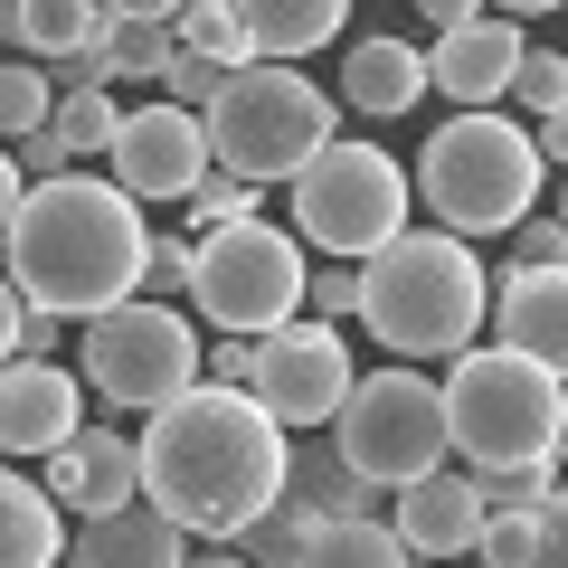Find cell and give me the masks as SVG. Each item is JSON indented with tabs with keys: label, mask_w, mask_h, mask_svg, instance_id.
<instances>
[{
	"label": "cell",
	"mask_w": 568,
	"mask_h": 568,
	"mask_svg": "<svg viewBox=\"0 0 568 568\" xmlns=\"http://www.w3.org/2000/svg\"><path fill=\"white\" fill-rule=\"evenodd\" d=\"M284 465H294V426H275L246 388L219 379L152 407L142 426V503L171 511L190 540H246V521L284 493Z\"/></svg>",
	"instance_id": "1"
},
{
	"label": "cell",
	"mask_w": 568,
	"mask_h": 568,
	"mask_svg": "<svg viewBox=\"0 0 568 568\" xmlns=\"http://www.w3.org/2000/svg\"><path fill=\"white\" fill-rule=\"evenodd\" d=\"M10 265L0 275L20 284L39 313H67V323H95V313L133 304L142 294V256H152V219L123 181H95V171H58V181H29L20 219L0 227Z\"/></svg>",
	"instance_id": "2"
},
{
	"label": "cell",
	"mask_w": 568,
	"mask_h": 568,
	"mask_svg": "<svg viewBox=\"0 0 568 568\" xmlns=\"http://www.w3.org/2000/svg\"><path fill=\"white\" fill-rule=\"evenodd\" d=\"M484 313H493V275L474 265V237H455V227H407L379 256H361V323L398 361L474 351Z\"/></svg>",
	"instance_id": "3"
},
{
	"label": "cell",
	"mask_w": 568,
	"mask_h": 568,
	"mask_svg": "<svg viewBox=\"0 0 568 568\" xmlns=\"http://www.w3.org/2000/svg\"><path fill=\"white\" fill-rule=\"evenodd\" d=\"M540 142H530V123L511 114H446L436 133H426L417 152V200L436 227H455V237H511V227L530 219V200H540Z\"/></svg>",
	"instance_id": "4"
},
{
	"label": "cell",
	"mask_w": 568,
	"mask_h": 568,
	"mask_svg": "<svg viewBox=\"0 0 568 568\" xmlns=\"http://www.w3.org/2000/svg\"><path fill=\"white\" fill-rule=\"evenodd\" d=\"M446 426H455V465L511 474V465H559L568 436V379L521 351H455L446 369Z\"/></svg>",
	"instance_id": "5"
},
{
	"label": "cell",
	"mask_w": 568,
	"mask_h": 568,
	"mask_svg": "<svg viewBox=\"0 0 568 568\" xmlns=\"http://www.w3.org/2000/svg\"><path fill=\"white\" fill-rule=\"evenodd\" d=\"M323 142H342V104L284 58L237 67V77L219 85V104H209V162L237 171V181H256V190L294 181Z\"/></svg>",
	"instance_id": "6"
},
{
	"label": "cell",
	"mask_w": 568,
	"mask_h": 568,
	"mask_svg": "<svg viewBox=\"0 0 568 568\" xmlns=\"http://www.w3.org/2000/svg\"><path fill=\"white\" fill-rule=\"evenodd\" d=\"M407 200H417V181H407L398 162H388L379 142H323L294 181H284V209H294V237L323 246V256L361 265L379 256L388 237H407Z\"/></svg>",
	"instance_id": "7"
},
{
	"label": "cell",
	"mask_w": 568,
	"mask_h": 568,
	"mask_svg": "<svg viewBox=\"0 0 568 568\" xmlns=\"http://www.w3.org/2000/svg\"><path fill=\"white\" fill-rule=\"evenodd\" d=\"M304 284H313L304 237H284V227H265V219H237V227H209L200 237L190 304L219 332H237V342H265V332H284L304 313Z\"/></svg>",
	"instance_id": "8"
},
{
	"label": "cell",
	"mask_w": 568,
	"mask_h": 568,
	"mask_svg": "<svg viewBox=\"0 0 568 568\" xmlns=\"http://www.w3.org/2000/svg\"><path fill=\"white\" fill-rule=\"evenodd\" d=\"M332 446H342L379 493H398V484H417V474L455 465L446 379H426V369H369V379L342 398V417H332Z\"/></svg>",
	"instance_id": "9"
},
{
	"label": "cell",
	"mask_w": 568,
	"mask_h": 568,
	"mask_svg": "<svg viewBox=\"0 0 568 568\" xmlns=\"http://www.w3.org/2000/svg\"><path fill=\"white\" fill-rule=\"evenodd\" d=\"M77 379L95 388L104 407H133V417H152V407L190 398V388L209 379V351L190 342V323H181L171 304L133 294V304H114V313H95V323H85Z\"/></svg>",
	"instance_id": "10"
},
{
	"label": "cell",
	"mask_w": 568,
	"mask_h": 568,
	"mask_svg": "<svg viewBox=\"0 0 568 568\" xmlns=\"http://www.w3.org/2000/svg\"><path fill=\"white\" fill-rule=\"evenodd\" d=\"M351 388H361L351 342H342V323H323V313H294L284 332H265V342L246 351V398H256L275 426H332Z\"/></svg>",
	"instance_id": "11"
},
{
	"label": "cell",
	"mask_w": 568,
	"mask_h": 568,
	"mask_svg": "<svg viewBox=\"0 0 568 568\" xmlns=\"http://www.w3.org/2000/svg\"><path fill=\"white\" fill-rule=\"evenodd\" d=\"M104 162H114V181L133 190L142 209H152V200L181 209L190 190L219 171V162H209V114L152 95V104H133V114H123V133H114V152H104Z\"/></svg>",
	"instance_id": "12"
},
{
	"label": "cell",
	"mask_w": 568,
	"mask_h": 568,
	"mask_svg": "<svg viewBox=\"0 0 568 568\" xmlns=\"http://www.w3.org/2000/svg\"><path fill=\"white\" fill-rule=\"evenodd\" d=\"M484 521H493V503H484V474L474 465H436V474H417V484L388 493V530H398L417 559H474Z\"/></svg>",
	"instance_id": "13"
},
{
	"label": "cell",
	"mask_w": 568,
	"mask_h": 568,
	"mask_svg": "<svg viewBox=\"0 0 568 568\" xmlns=\"http://www.w3.org/2000/svg\"><path fill=\"white\" fill-rule=\"evenodd\" d=\"M67 436H85V379L58 361H0V455H58Z\"/></svg>",
	"instance_id": "14"
},
{
	"label": "cell",
	"mask_w": 568,
	"mask_h": 568,
	"mask_svg": "<svg viewBox=\"0 0 568 568\" xmlns=\"http://www.w3.org/2000/svg\"><path fill=\"white\" fill-rule=\"evenodd\" d=\"M521 58H530L521 20H503V10H484V20L446 29V39L426 48V77H436V95H446L455 114H484L493 95H511V77H521Z\"/></svg>",
	"instance_id": "15"
},
{
	"label": "cell",
	"mask_w": 568,
	"mask_h": 568,
	"mask_svg": "<svg viewBox=\"0 0 568 568\" xmlns=\"http://www.w3.org/2000/svg\"><path fill=\"white\" fill-rule=\"evenodd\" d=\"M493 342L568 379V265H511V275H493Z\"/></svg>",
	"instance_id": "16"
},
{
	"label": "cell",
	"mask_w": 568,
	"mask_h": 568,
	"mask_svg": "<svg viewBox=\"0 0 568 568\" xmlns=\"http://www.w3.org/2000/svg\"><path fill=\"white\" fill-rule=\"evenodd\" d=\"M39 484L58 493V511H85V521H95V511H123V503H142V436H114V426L67 436Z\"/></svg>",
	"instance_id": "17"
},
{
	"label": "cell",
	"mask_w": 568,
	"mask_h": 568,
	"mask_svg": "<svg viewBox=\"0 0 568 568\" xmlns=\"http://www.w3.org/2000/svg\"><path fill=\"white\" fill-rule=\"evenodd\" d=\"M67 568H190V530L152 503H123L67 540Z\"/></svg>",
	"instance_id": "18"
},
{
	"label": "cell",
	"mask_w": 568,
	"mask_h": 568,
	"mask_svg": "<svg viewBox=\"0 0 568 568\" xmlns=\"http://www.w3.org/2000/svg\"><path fill=\"white\" fill-rule=\"evenodd\" d=\"M426 85H436L426 77V48H407V39H351L342 48V104L369 123H398Z\"/></svg>",
	"instance_id": "19"
},
{
	"label": "cell",
	"mask_w": 568,
	"mask_h": 568,
	"mask_svg": "<svg viewBox=\"0 0 568 568\" xmlns=\"http://www.w3.org/2000/svg\"><path fill=\"white\" fill-rule=\"evenodd\" d=\"M284 493H304V503L323 511V521H369V511L388 521V493L369 484V474L351 465V455L332 446V436H294V465H284Z\"/></svg>",
	"instance_id": "20"
},
{
	"label": "cell",
	"mask_w": 568,
	"mask_h": 568,
	"mask_svg": "<svg viewBox=\"0 0 568 568\" xmlns=\"http://www.w3.org/2000/svg\"><path fill=\"white\" fill-rule=\"evenodd\" d=\"M227 10H237L246 58H313L351 20V0H227Z\"/></svg>",
	"instance_id": "21"
},
{
	"label": "cell",
	"mask_w": 568,
	"mask_h": 568,
	"mask_svg": "<svg viewBox=\"0 0 568 568\" xmlns=\"http://www.w3.org/2000/svg\"><path fill=\"white\" fill-rule=\"evenodd\" d=\"M67 559V511L48 484H29L20 465H0V568H58Z\"/></svg>",
	"instance_id": "22"
},
{
	"label": "cell",
	"mask_w": 568,
	"mask_h": 568,
	"mask_svg": "<svg viewBox=\"0 0 568 568\" xmlns=\"http://www.w3.org/2000/svg\"><path fill=\"white\" fill-rule=\"evenodd\" d=\"M284 568H426V559H417V549H407L398 530L379 521V511H369V521H323V530H313V540L294 549Z\"/></svg>",
	"instance_id": "23"
},
{
	"label": "cell",
	"mask_w": 568,
	"mask_h": 568,
	"mask_svg": "<svg viewBox=\"0 0 568 568\" xmlns=\"http://www.w3.org/2000/svg\"><path fill=\"white\" fill-rule=\"evenodd\" d=\"M104 29H114V10L104 0H29L20 10V58H77V48H104Z\"/></svg>",
	"instance_id": "24"
},
{
	"label": "cell",
	"mask_w": 568,
	"mask_h": 568,
	"mask_svg": "<svg viewBox=\"0 0 568 568\" xmlns=\"http://www.w3.org/2000/svg\"><path fill=\"white\" fill-rule=\"evenodd\" d=\"M58 123V85H48V67L29 58H0V142H29Z\"/></svg>",
	"instance_id": "25"
},
{
	"label": "cell",
	"mask_w": 568,
	"mask_h": 568,
	"mask_svg": "<svg viewBox=\"0 0 568 568\" xmlns=\"http://www.w3.org/2000/svg\"><path fill=\"white\" fill-rule=\"evenodd\" d=\"M313 530H323V511H313L304 503V493H275V503H265L256 511V521H246V559H256V568H284V559H294V549H304L313 540Z\"/></svg>",
	"instance_id": "26"
},
{
	"label": "cell",
	"mask_w": 568,
	"mask_h": 568,
	"mask_svg": "<svg viewBox=\"0 0 568 568\" xmlns=\"http://www.w3.org/2000/svg\"><path fill=\"white\" fill-rule=\"evenodd\" d=\"M104 58H114V77H171V58H181V29L171 20H114L104 29Z\"/></svg>",
	"instance_id": "27"
},
{
	"label": "cell",
	"mask_w": 568,
	"mask_h": 568,
	"mask_svg": "<svg viewBox=\"0 0 568 568\" xmlns=\"http://www.w3.org/2000/svg\"><path fill=\"white\" fill-rule=\"evenodd\" d=\"M114 133H123V104L104 95V85H85V95H58V142L77 152V162L114 152Z\"/></svg>",
	"instance_id": "28"
},
{
	"label": "cell",
	"mask_w": 568,
	"mask_h": 568,
	"mask_svg": "<svg viewBox=\"0 0 568 568\" xmlns=\"http://www.w3.org/2000/svg\"><path fill=\"white\" fill-rule=\"evenodd\" d=\"M181 48L190 58H219V67H256L246 58V39H237V10H227V0H181Z\"/></svg>",
	"instance_id": "29"
},
{
	"label": "cell",
	"mask_w": 568,
	"mask_h": 568,
	"mask_svg": "<svg viewBox=\"0 0 568 568\" xmlns=\"http://www.w3.org/2000/svg\"><path fill=\"white\" fill-rule=\"evenodd\" d=\"M181 219L200 227V237H209V227H237V219H256V181H237V171H209V181L181 200Z\"/></svg>",
	"instance_id": "30"
},
{
	"label": "cell",
	"mask_w": 568,
	"mask_h": 568,
	"mask_svg": "<svg viewBox=\"0 0 568 568\" xmlns=\"http://www.w3.org/2000/svg\"><path fill=\"white\" fill-rule=\"evenodd\" d=\"M190 265H200V237H181V227H152V256H142V294H152V304H171V284L190 294Z\"/></svg>",
	"instance_id": "31"
},
{
	"label": "cell",
	"mask_w": 568,
	"mask_h": 568,
	"mask_svg": "<svg viewBox=\"0 0 568 568\" xmlns=\"http://www.w3.org/2000/svg\"><path fill=\"white\" fill-rule=\"evenodd\" d=\"M304 313H323V323H361V265L323 256V275L304 284Z\"/></svg>",
	"instance_id": "32"
},
{
	"label": "cell",
	"mask_w": 568,
	"mask_h": 568,
	"mask_svg": "<svg viewBox=\"0 0 568 568\" xmlns=\"http://www.w3.org/2000/svg\"><path fill=\"white\" fill-rule=\"evenodd\" d=\"M227 77H237V67H219V58H190V48H181V58H171V77H162V95H171V104H190V114H209Z\"/></svg>",
	"instance_id": "33"
},
{
	"label": "cell",
	"mask_w": 568,
	"mask_h": 568,
	"mask_svg": "<svg viewBox=\"0 0 568 568\" xmlns=\"http://www.w3.org/2000/svg\"><path fill=\"white\" fill-rule=\"evenodd\" d=\"M511 95L530 104V123H540V114H559V104H568V58L530 48V58H521V77H511Z\"/></svg>",
	"instance_id": "34"
},
{
	"label": "cell",
	"mask_w": 568,
	"mask_h": 568,
	"mask_svg": "<svg viewBox=\"0 0 568 568\" xmlns=\"http://www.w3.org/2000/svg\"><path fill=\"white\" fill-rule=\"evenodd\" d=\"M559 493V465H511V474H484V503L493 511H540Z\"/></svg>",
	"instance_id": "35"
},
{
	"label": "cell",
	"mask_w": 568,
	"mask_h": 568,
	"mask_svg": "<svg viewBox=\"0 0 568 568\" xmlns=\"http://www.w3.org/2000/svg\"><path fill=\"white\" fill-rule=\"evenodd\" d=\"M474 568H530V511H493L474 540Z\"/></svg>",
	"instance_id": "36"
},
{
	"label": "cell",
	"mask_w": 568,
	"mask_h": 568,
	"mask_svg": "<svg viewBox=\"0 0 568 568\" xmlns=\"http://www.w3.org/2000/svg\"><path fill=\"white\" fill-rule=\"evenodd\" d=\"M511 265H568V219H540V209H530V219L511 227Z\"/></svg>",
	"instance_id": "37"
},
{
	"label": "cell",
	"mask_w": 568,
	"mask_h": 568,
	"mask_svg": "<svg viewBox=\"0 0 568 568\" xmlns=\"http://www.w3.org/2000/svg\"><path fill=\"white\" fill-rule=\"evenodd\" d=\"M530 568H568V484L530 511Z\"/></svg>",
	"instance_id": "38"
},
{
	"label": "cell",
	"mask_w": 568,
	"mask_h": 568,
	"mask_svg": "<svg viewBox=\"0 0 568 568\" xmlns=\"http://www.w3.org/2000/svg\"><path fill=\"white\" fill-rule=\"evenodd\" d=\"M10 152H20L29 181H58V171H77V152L58 142V123H48V133H29V142H10Z\"/></svg>",
	"instance_id": "39"
},
{
	"label": "cell",
	"mask_w": 568,
	"mask_h": 568,
	"mask_svg": "<svg viewBox=\"0 0 568 568\" xmlns=\"http://www.w3.org/2000/svg\"><path fill=\"white\" fill-rule=\"evenodd\" d=\"M58 332H67V313H39V304H29V323H20V361H58Z\"/></svg>",
	"instance_id": "40"
},
{
	"label": "cell",
	"mask_w": 568,
	"mask_h": 568,
	"mask_svg": "<svg viewBox=\"0 0 568 568\" xmlns=\"http://www.w3.org/2000/svg\"><path fill=\"white\" fill-rule=\"evenodd\" d=\"M20 323H29V294L0 275V361H20Z\"/></svg>",
	"instance_id": "41"
},
{
	"label": "cell",
	"mask_w": 568,
	"mask_h": 568,
	"mask_svg": "<svg viewBox=\"0 0 568 568\" xmlns=\"http://www.w3.org/2000/svg\"><path fill=\"white\" fill-rule=\"evenodd\" d=\"M417 20L446 39V29H465V20H484V0H417Z\"/></svg>",
	"instance_id": "42"
},
{
	"label": "cell",
	"mask_w": 568,
	"mask_h": 568,
	"mask_svg": "<svg viewBox=\"0 0 568 568\" xmlns=\"http://www.w3.org/2000/svg\"><path fill=\"white\" fill-rule=\"evenodd\" d=\"M20 200H29V181H20V152H10V142H0V227L20 219Z\"/></svg>",
	"instance_id": "43"
},
{
	"label": "cell",
	"mask_w": 568,
	"mask_h": 568,
	"mask_svg": "<svg viewBox=\"0 0 568 568\" xmlns=\"http://www.w3.org/2000/svg\"><path fill=\"white\" fill-rule=\"evenodd\" d=\"M530 142H540V162H559V171H568V104H559V114H540V123H530Z\"/></svg>",
	"instance_id": "44"
},
{
	"label": "cell",
	"mask_w": 568,
	"mask_h": 568,
	"mask_svg": "<svg viewBox=\"0 0 568 568\" xmlns=\"http://www.w3.org/2000/svg\"><path fill=\"white\" fill-rule=\"evenodd\" d=\"M114 20H181V0H104Z\"/></svg>",
	"instance_id": "45"
},
{
	"label": "cell",
	"mask_w": 568,
	"mask_h": 568,
	"mask_svg": "<svg viewBox=\"0 0 568 568\" xmlns=\"http://www.w3.org/2000/svg\"><path fill=\"white\" fill-rule=\"evenodd\" d=\"M190 568H256V559H246L237 540H209V549H190Z\"/></svg>",
	"instance_id": "46"
},
{
	"label": "cell",
	"mask_w": 568,
	"mask_h": 568,
	"mask_svg": "<svg viewBox=\"0 0 568 568\" xmlns=\"http://www.w3.org/2000/svg\"><path fill=\"white\" fill-rule=\"evenodd\" d=\"M503 20H549V10H568V0H493Z\"/></svg>",
	"instance_id": "47"
},
{
	"label": "cell",
	"mask_w": 568,
	"mask_h": 568,
	"mask_svg": "<svg viewBox=\"0 0 568 568\" xmlns=\"http://www.w3.org/2000/svg\"><path fill=\"white\" fill-rule=\"evenodd\" d=\"M20 10L29 0H0V48H10V58H20Z\"/></svg>",
	"instance_id": "48"
},
{
	"label": "cell",
	"mask_w": 568,
	"mask_h": 568,
	"mask_svg": "<svg viewBox=\"0 0 568 568\" xmlns=\"http://www.w3.org/2000/svg\"><path fill=\"white\" fill-rule=\"evenodd\" d=\"M559 465H568V436H559Z\"/></svg>",
	"instance_id": "49"
},
{
	"label": "cell",
	"mask_w": 568,
	"mask_h": 568,
	"mask_svg": "<svg viewBox=\"0 0 568 568\" xmlns=\"http://www.w3.org/2000/svg\"><path fill=\"white\" fill-rule=\"evenodd\" d=\"M559 219H568V200H559Z\"/></svg>",
	"instance_id": "50"
}]
</instances>
